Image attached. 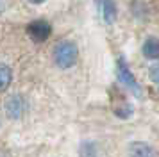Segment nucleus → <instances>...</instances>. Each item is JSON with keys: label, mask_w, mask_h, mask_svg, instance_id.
Instances as JSON below:
<instances>
[{"label": "nucleus", "mask_w": 159, "mask_h": 157, "mask_svg": "<svg viewBox=\"0 0 159 157\" xmlns=\"http://www.w3.org/2000/svg\"><path fill=\"white\" fill-rule=\"evenodd\" d=\"M77 56H79V48L73 41H61L54 48V61L63 70L72 68L77 63Z\"/></svg>", "instance_id": "obj_1"}, {"label": "nucleus", "mask_w": 159, "mask_h": 157, "mask_svg": "<svg viewBox=\"0 0 159 157\" xmlns=\"http://www.w3.org/2000/svg\"><path fill=\"white\" fill-rule=\"evenodd\" d=\"M27 34H29V38L32 41L41 43L45 39H48V36L52 34V27L50 23L45 20H34L27 25Z\"/></svg>", "instance_id": "obj_2"}, {"label": "nucleus", "mask_w": 159, "mask_h": 157, "mask_svg": "<svg viewBox=\"0 0 159 157\" xmlns=\"http://www.w3.org/2000/svg\"><path fill=\"white\" fill-rule=\"evenodd\" d=\"M118 78H120V82L122 84H125L129 89H132L134 93H141V89H139V86H138L136 78H134V75L130 73L129 66H127V63H125V59L123 57H120L118 59Z\"/></svg>", "instance_id": "obj_3"}, {"label": "nucleus", "mask_w": 159, "mask_h": 157, "mask_svg": "<svg viewBox=\"0 0 159 157\" xmlns=\"http://www.w3.org/2000/svg\"><path fill=\"white\" fill-rule=\"evenodd\" d=\"M6 113H7L9 118H20L23 113H25V100L23 96L20 95H13V96H9L7 102H6Z\"/></svg>", "instance_id": "obj_4"}, {"label": "nucleus", "mask_w": 159, "mask_h": 157, "mask_svg": "<svg viewBox=\"0 0 159 157\" xmlns=\"http://www.w3.org/2000/svg\"><path fill=\"white\" fill-rule=\"evenodd\" d=\"M98 7H100L102 18L107 23H113L116 20V6L113 0H98Z\"/></svg>", "instance_id": "obj_5"}, {"label": "nucleus", "mask_w": 159, "mask_h": 157, "mask_svg": "<svg viewBox=\"0 0 159 157\" xmlns=\"http://www.w3.org/2000/svg\"><path fill=\"white\" fill-rule=\"evenodd\" d=\"M129 157H156V154L147 143L136 141L129 146Z\"/></svg>", "instance_id": "obj_6"}, {"label": "nucleus", "mask_w": 159, "mask_h": 157, "mask_svg": "<svg viewBox=\"0 0 159 157\" xmlns=\"http://www.w3.org/2000/svg\"><path fill=\"white\" fill-rule=\"evenodd\" d=\"M143 54L148 59H157L159 57V39L157 38H148L143 45Z\"/></svg>", "instance_id": "obj_7"}, {"label": "nucleus", "mask_w": 159, "mask_h": 157, "mask_svg": "<svg viewBox=\"0 0 159 157\" xmlns=\"http://www.w3.org/2000/svg\"><path fill=\"white\" fill-rule=\"evenodd\" d=\"M13 80V71L7 64H0V93L6 91Z\"/></svg>", "instance_id": "obj_8"}, {"label": "nucleus", "mask_w": 159, "mask_h": 157, "mask_svg": "<svg viewBox=\"0 0 159 157\" xmlns=\"http://www.w3.org/2000/svg\"><path fill=\"white\" fill-rule=\"evenodd\" d=\"M150 78L156 82V84H159V64H156V66L150 68Z\"/></svg>", "instance_id": "obj_9"}, {"label": "nucleus", "mask_w": 159, "mask_h": 157, "mask_svg": "<svg viewBox=\"0 0 159 157\" xmlns=\"http://www.w3.org/2000/svg\"><path fill=\"white\" fill-rule=\"evenodd\" d=\"M29 2H32V4H43L45 0H29Z\"/></svg>", "instance_id": "obj_10"}, {"label": "nucleus", "mask_w": 159, "mask_h": 157, "mask_svg": "<svg viewBox=\"0 0 159 157\" xmlns=\"http://www.w3.org/2000/svg\"><path fill=\"white\" fill-rule=\"evenodd\" d=\"M4 11V0H0V13Z\"/></svg>", "instance_id": "obj_11"}]
</instances>
